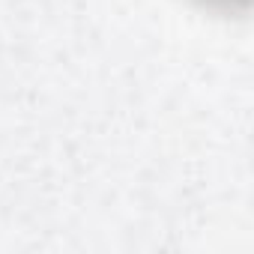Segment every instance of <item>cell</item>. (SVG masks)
I'll use <instances>...</instances> for the list:
<instances>
[{
  "label": "cell",
  "mask_w": 254,
  "mask_h": 254,
  "mask_svg": "<svg viewBox=\"0 0 254 254\" xmlns=\"http://www.w3.org/2000/svg\"><path fill=\"white\" fill-rule=\"evenodd\" d=\"M203 3H218V6H227V9H233V6H242L245 0H203Z\"/></svg>",
  "instance_id": "cell-1"
}]
</instances>
